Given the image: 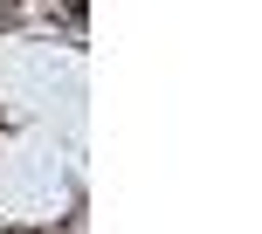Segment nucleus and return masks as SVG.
Instances as JSON below:
<instances>
[]
</instances>
